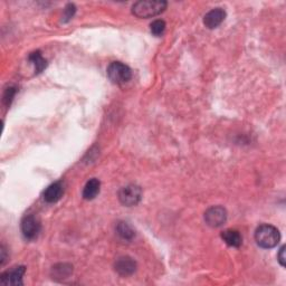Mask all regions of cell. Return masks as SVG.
Masks as SVG:
<instances>
[{
    "label": "cell",
    "instance_id": "cell-18",
    "mask_svg": "<svg viewBox=\"0 0 286 286\" xmlns=\"http://www.w3.org/2000/svg\"><path fill=\"white\" fill-rule=\"evenodd\" d=\"M75 11H76V7L74 4H68L65 9H64V15H63V22H67L70 21L74 15H75Z\"/></svg>",
    "mask_w": 286,
    "mask_h": 286
},
{
    "label": "cell",
    "instance_id": "cell-19",
    "mask_svg": "<svg viewBox=\"0 0 286 286\" xmlns=\"http://www.w3.org/2000/svg\"><path fill=\"white\" fill-rule=\"evenodd\" d=\"M277 260L283 267H285V246H282L281 249H279L277 254Z\"/></svg>",
    "mask_w": 286,
    "mask_h": 286
},
{
    "label": "cell",
    "instance_id": "cell-1",
    "mask_svg": "<svg viewBox=\"0 0 286 286\" xmlns=\"http://www.w3.org/2000/svg\"><path fill=\"white\" fill-rule=\"evenodd\" d=\"M167 8L163 0H142L132 6V14L138 18H151L160 15Z\"/></svg>",
    "mask_w": 286,
    "mask_h": 286
},
{
    "label": "cell",
    "instance_id": "cell-6",
    "mask_svg": "<svg viewBox=\"0 0 286 286\" xmlns=\"http://www.w3.org/2000/svg\"><path fill=\"white\" fill-rule=\"evenodd\" d=\"M227 220V211L221 206H214L205 213V221L208 226L218 228L222 226Z\"/></svg>",
    "mask_w": 286,
    "mask_h": 286
},
{
    "label": "cell",
    "instance_id": "cell-10",
    "mask_svg": "<svg viewBox=\"0 0 286 286\" xmlns=\"http://www.w3.org/2000/svg\"><path fill=\"white\" fill-rule=\"evenodd\" d=\"M63 194H64V184L63 181H56L45 189L43 198L48 204H55L63 197Z\"/></svg>",
    "mask_w": 286,
    "mask_h": 286
},
{
    "label": "cell",
    "instance_id": "cell-3",
    "mask_svg": "<svg viewBox=\"0 0 286 286\" xmlns=\"http://www.w3.org/2000/svg\"><path fill=\"white\" fill-rule=\"evenodd\" d=\"M107 76L112 83L122 85L130 81L132 77V71L121 62H112L107 67Z\"/></svg>",
    "mask_w": 286,
    "mask_h": 286
},
{
    "label": "cell",
    "instance_id": "cell-15",
    "mask_svg": "<svg viewBox=\"0 0 286 286\" xmlns=\"http://www.w3.org/2000/svg\"><path fill=\"white\" fill-rule=\"evenodd\" d=\"M30 61L32 62V64L35 66L36 74L42 73L45 70V68H46V66H47L46 60L44 59L42 53L39 50L34 51V53H32L30 55Z\"/></svg>",
    "mask_w": 286,
    "mask_h": 286
},
{
    "label": "cell",
    "instance_id": "cell-2",
    "mask_svg": "<svg viewBox=\"0 0 286 286\" xmlns=\"http://www.w3.org/2000/svg\"><path fill=\"white\" fill-rule=\"evenodd\" d=\"M281 239V234L276 227L272 225H261L255 232L256 244L262 248L270 249L275 247Z\"/></svg>",
    "mask_w": 286,
    "mask_h": 286
},
{
    "label": "cell",
    "instance_id": "cell-12",
    "mask_svg": "<svg viewBox=\"0 0 286 286\" xmlns=\"http://www.w3.org/2000/svg\"><path fill=\"white\" fill-rule=\"evenodd\" d=\"M221 238L231 247H239L243 243V237L239 232L234 230H227L221 233Z\"/></svg>",
    "mask_w": 286,
    "mask_h": 286
},
{
    "label": "cell",
    "instance_id": "cell-13",
    "mask_svg": "<svg viewBox=\"0 0 286 286\" xmlns=\"http://www.w3.org/2000/svg\"><path fill=\"white\" fill-rule=\"evenodd\" d=\"M73 273V266L70 264H57L51 268V276L56 281H63L71 276Z\"/></svg>",
    "mask_w": 286,
    "mask_h": 286
},
{
    "label": "cell",
    "instance_id": "cell-16",
    "mask_svg": "<svg viewBox=\"0 0 286 286\" xmlns=\"http://www.w3.org/2000/svg\"><path fill=\"white\" fill-rule=\"evenodd\" d=\"M165 27H167V25H165L164 20L157 19V20L152 21V24L150 25V30H151V33L153 34L154 36L159 37V36L163 35V33L165 31Z\"/></svg>",
    "mask_w": 286,
    "mask_h": 286
},
{
    "label": "cell",
    "instance_id": "cell-8",
    "mask_svg": "<svg viewBox=\"0 0 286 286\" xmlns=\"http://www.w3.org/2000/svg\"><path fill=\"white\" fill-rule=\"evenodd\" d=\"M116 272L123 277L131 276L136 271V262L130 256H121L114 264Z\"/></svg>",
    "mask_w": 286,
    "mask_h": 286
},
{
    "label": "cell",
    "instance_id": "cell-14",
    "mask_svg": "<svg viewBox=\"0 0 286 286\" xmlns=\"http://www.w3.org/2000/svg\"><path fill=\"white\" fill-rule=\"evenodd\" d=\"M116 231L118 235L124 240H132L135 236L134 230L127 221H119Z\"/></svg>",
    "mask_w": 286,
    "mask_h": 286
},
{
    "label": "cell",
    "instance_id": "cell-17",
    "mask_svg": "<svg viewBox=\"0 0 286 286\" xmlns=\"http://www.w3.org/2000/svg\"><path fill=\"white\" fill-rule=\"evenodd\" d=\"M17 93V88L13 87V85H10V87L6 88L5 89V92H4V96H3V102L6 106H10L11 102H13L14 97Z\"/></svg>",
    "mask_w": 286,
    "mask_h": 286
},
{
    "label": "cell",
    "instance_id": "cell-7",
    "mask_svg": "<svg viewBox=\"0 0 286 286\" xmlns=\"http://www.w3.org/2000/svg\"><path fill=\"white\" fill-rule=\"evenodd\" d=\"M25 273H26L25 266H17L11 268V270L2 274V276H0V283L7 286L22 285V276H24Z\"/></svg>",
    "mask_w": 286,
    "mask_h": 286
},
{
    "label": "cell",
    "instance_id": "cell-5",
    "mask_svg": "<svg viewBox=\"0 0 286 286\" xmlns=\"http://www.w3.org/2000/svg\"><path fill=\"white\" fill-rule=\"evenodd\" d=\"M21 233L24 237L28 240L36 239L41 233V222L37 219L36 216L26 215L21 219Z\"/></svg>",
    "mask_w": 286,
    "mask_h": 286
},
{
    "label": "cell",
    "instance_id": "cell-9",
    "mask_svg": "<svg viewBox=\"0 0 286 286\" xmlns=\"http://www.w3.org/2000/svg\"><path fill=\"white\" fill-rule=\"evenodd\" d=\"M226 18V11L222 8H214L204 17V24L208 30H215Z\"/></svg>",
    "mask_w": 286,
    "mask_h": 286
},
{
    "label": "cell",
    "instance_id": "cell-11",
    "mask_svg": "<svg viewBox=\"0 0 286 286\" xmlns=\"http://www.w3.org/2000/svg\"><path fill=\"white\" fill-rule=\"evenodd\" d=\"M101 182L99 179L93 178L87 182L83 190V198L85 200H93L100 193Z\"/></svg>",
    "mask_w": 286,
    "mask_h": 286
},
{
    "label": "cell",
    "instance_id": "cell-4",
    "mask_svg": "<svg viewBox=\"0 0 286 286\" xmlns=\"http://www.w3.org/2000/svg\"><path fill=\"white\" fill-rule=\"evenodd\" d=\"M142 199V189L136 185H128L119 191V200L125 207H133Z\"/></svg>",
    "mask_w": 286,
    "mask_h": 286
},
{
    "label": "cell",
    "instance_id": "cell-20",
    "mask_svg": "<svg viewBox=\"0 0 286 286\" xmlns=\"http://www.w3.org/2000/svg\"><path fill=\"white\" fill-rule=\"evenodd\" d=\"M6 261H7V249L5 248V246L2 245V247H0V264L5 265Z\"/></svg>",
    "mask_w": 286,
    "mask_h": 286
}]
</instances>
